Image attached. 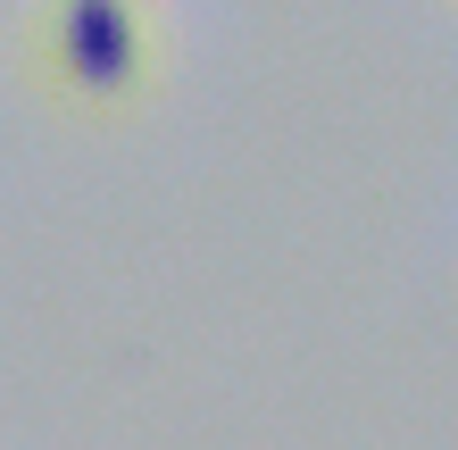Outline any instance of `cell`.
<instances>
[{"label": "cell", "instance_id": "cell-1", "mask_svg": "<svg viewBox=\"0 0 458 450\" xmlns=\"http://www.w3.org/2000/svg\"><path fill=\"white\" fill-rule=\"evenodd\" d=\"M59 67L75 75V92H125L142 75L133 0H59Z\"/></svg>", "mask_w": 458, "mask_h": 450}]
</instances>
